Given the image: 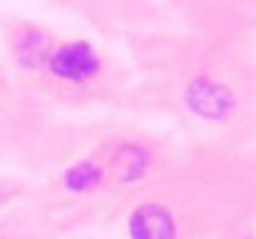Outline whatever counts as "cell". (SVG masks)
<instances>
[{"instance_id": "6da1fadb", "label": "cell", "mask_w": 256, "mask_h": 239, "mask_svg": "<svg viewBox=\"0 0 256 239\" xmlns=\"http://www.w3.org/2000/svg\"><path fill=\"white\" fill-rule=\"evenodd\" d=\"M42 70L62 87L82 90L102 78L104 60L90 40H62L52 45Z\"/></svg>"}, {"instance_id": "7a4b0ae2", "label": "cell", "mask_w": 256, "mask_h": 239, "mask_svg": "<svg viewBox=\"0 0 256 239\" xmlns=\"http://www.w3.org/2000/svg\"><path fill=\"white\" fill-rule=\"evenodd\" d=\"M182 100L186 110L209 122H224L236 110V95L229 85L209 75H196L184 85Z\"/></svg>"}, {"instance_id": "3957f363", "label": "cell", "mask_w": 256, "mask_h": 239, "mask_svg": "<svg viewBox=\"0 0 256 239\" xmlns=\"http://www.w3.org/2000/svg\"><path fill=\"white\" fill-rule=\"evenodd\" d=\"M130 237L132 239H176L174 217L160 202L140 204L130 217Z\"/></svg>"}, {"instance_id": "8992f818", "label": "cell", "mask_w": 256, "mask_h": 239, "mask_svg": "<svg viewBox=\"0 0 256 239\" xmlns=\"http://www.w3.org/2000/svg\"><path fill=\"white\" fill-rule=\"evenodd\" d=\"M102 182V167L94 162H78L65 172V184L70 192H87Z\"/></svg>"}, {"instance_id": "277c9868", "label": "cell", "mask_w": 256, "mask_h": 239, "mask_svg": "<svg viewBox=\"0 0 256 239\" xmlns=\"http://www.w3.org/2000/svg\"><path fill=\"white\" fill-rule=\"evenodd\" d=\"M52 45H55V40L48 33H42L40 28H22L12 40V53L22 70L38 73L45 68V60H48Z\"/></svg>"}, {"instance_id": "5b68a950", "label": "cell", "mask_w": 256, "mask_h": 239, "mask_svg": "<svg viewBox=\"0 0 256 239\" xmlns=\"http://www.w3.org/2000/svg\"><path fill=\"white\" fill-rule=\"evenodd\" d=\"M114 157H117V164H120L122 182H140L150 169V155L140 145H122Z\"/></svg>"}]
</instances>
